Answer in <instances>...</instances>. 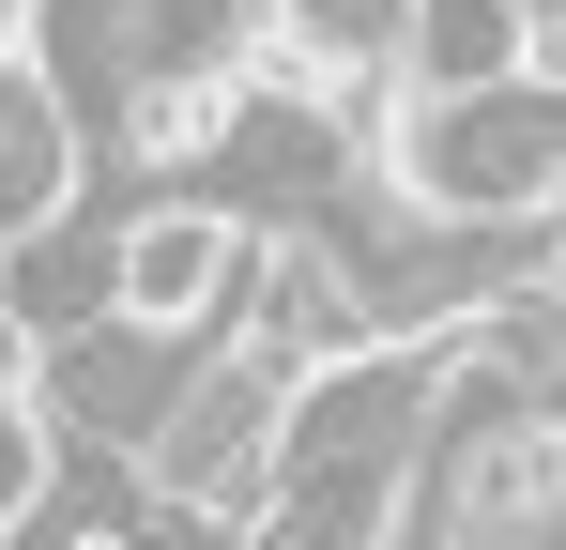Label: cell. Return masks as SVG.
I'll use <instances>...</instances> for the list:
<instances>
[{
	"instance_id": "8fae6325",
	"label": "cell",
	"mask_w": 566,
	"mask_h": 550,
	"mask_svg": "<svg viewBox=\"0 0 566 550\" xmlns=\"http://www.w3.org/2000/svg\"><path fill=\"white\" fill-rule=\"evenodd\" d=\"M0 62H15V46H0Z\"/></svg>"
},
{
	"instance_id": "8992f818",
	"label": "cell",
	"mask_w": 566,
	"mask_h": 550,
	"mask_svg": "<svg viewBox=\"0 0 566 550\" xmlns=\"http://www.w3.org/2000/svg\"><path fill=\"white\" fill-rule=\"evenodd\" d=\"M552 77V0H413L398 31V107H474V92Z\"/></svg>"
},
{
	"instance_id": "52a82bcc",
	"label": "cell",
	"mask_w": 566,
	"mask_h": 550,
	"mask_svg": "<svg viewBox=\"0 0 566 550\" xmlns=\"http://www.w3.org/2000/svg\"><path fill=\"white\" fill-rule=\"evenodd\" d=\"M77 199H93V123L62 107L46 62H0V245L46 230V214H77Z\"/></svg>"
},
{
	"instance_id": "30bf717a",
	"label": "cell",
	"mask_w": 566,
	"mask_h": 550,
	"mask_svg": "<svg viewBox=\"0 0 566 550\" xmlns=\"http://www.w3.org/2000/svg\"><path fill=\"white\" fill-rule=\"evenodd\" d=\"M62 550H138V536H62Z\"/></svg>"
},
{
	"instance_id": "277c9868",
	"label": "cell",
	"mask_w": 566,
	"mask_h": 550,
	"mask_svg": "<svg viewBox=\"0 0 566 550\" xmlns=\"http://www.w3.org/2000/svg\"><path fill=\"white\" fill-rule=\"evenodd\" d=\"M261 230L214 214V199H123V245H107V321L154 337V352H230L245 306H261Z\"/></svg>"
},
{
	"instance_id": "6da1fadb",
	"label": "cell",
	"mask_w": 566,
	"mask_h": 550,
	"mask_svg": "<svg viewBox=\"0 0 566 550\" xmlns=\"http://www.w3.org/2000/svg\"><path fill=\"white\" fill-rule=\"evenodd\" d=\"M444 382H460V352H429V337L322 367L306 413H291V474H276L261 550H398V536H413L429 429H444Z\"/></svg>"
},
{
	"instance_id": "ba28073f",
	"label": "cell",
	"mask_w": 566,
	"mask_h": 550,
	"mask_svg": "<svg viewBox=\"0 0 566 550\" xmlns=\"http://www.w3.org/2000/svg\"><path fill=\"white\" fill-rule=\"evenodd\" d=\"M46 520H62V429L31 413V382H0V550H31ZM46 550H62V536H46Z\"/></svg>"
},
{
	"instance_id": "7a4b0ae2",
	"label": "cell",
	"mask_w": 566,
	"mask_h": 550,
	"mask_svg": "<svg viewBox=\"0 0 566 550\" xmlns=\"http://www.w3.org/2000/svg\"><path fill=\"white\" fill-rule=\"evenodd\" d=\"M368 183L429 230H490V245H552L566 230V77L474 92V107H382Z\"/></svg>"
},
{
	"instance_id": "9c48e42d",
	"label": "cell",
	"mask_w": 566,
	"mask_h": 550,
	"mask_svg": "<svg viewBox=\"0 0 566 550\" xmlns=\"http://www.w3.org/2000/svg\"><path fill=\"white\" fill-rule=\"evenodd\" d=\"M46 31H62V0H0V46H15V62H31Z\"/></svg>"
},
{
	"instance_id": "5b68a950",
	"label": "cell",
	"mask_w": 566,
	"mask_h": 550,
	"mask_svg": "<svg viewBox=\"0 0 566 550\" xmlns=\"http://www.w3.org/2000/svg\"><path fill=\"white\" fill-rule=\"evenodd\" d=\"M199 352H154V337H123V321H93V337H62V352H31V413L62 429V444H107L123 474H138V444L169 429V398H185Z\"/></svg>"
},
{
	"instance_id": "3957f363",
	"label": "cell",
	"mask_w": 566,
	"mask_h": 550,
	"mask_svg": "<svg viewBox=\"0 0 566 550\" xmlns=\"http://www.w3.org/2000/svg\"><path fill=\"white\" fill-rule=\"evenodd\" d=\"M306 382H322V367L261 352V337L199 352V367H185V398H169V429L138 444V505H154V520H185V536H214V550H261Z\"/></svg>"
}]
</instances>
